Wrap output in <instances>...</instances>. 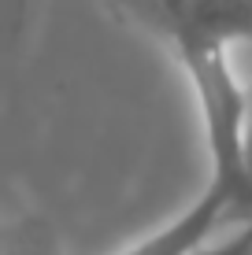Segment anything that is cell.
Wrapping results in <instances>:
<instances>
[{
    "label": "cell",
    "mask_w": 252,
    "mask_h": 255,
    "mask_svg": "<svg viewBox=\"0 0 252 255\" xmlns=\"http://www.w3.org/2000/svg\"><path fill=\"white\" fill-rule=\"evenodd\" d=\"M0 255H63L56 248V241L37 230V226H30V230H19L15 237H0Z\"/></svg>",
    "instance_id": "1"
},
{
    "label": "cell",
    "mask_w": 252,
    "mask_h": 255,
    "mask_svg": "<svg viewBox=\"0 0 252 255\" xmlns=\"http://www.w3.org/2000/svg\"><path fill=\"white\" fill-rule=\"evenodd\" d=\"M193 255H252V226L223 233L219 241L204 244V248H201V252H193Z\"/></svg>",
    "instance_id": "2"
},
{
    "label": "cell",
    "mask_w": 252,
    "mask_h": 255,
    "mask_svg": "<svg viewBox=\"0 0 252 255\" xmlns=\"http://www.w3.org/2000/svg\"><path fill=\"white\" fill-rule=\"evenodd\" d=\"M241 152H245V170L252 178V96H249V115H245V129H241Z\"/></svg>",
    "instance_id": "3"
}]
</instances>
